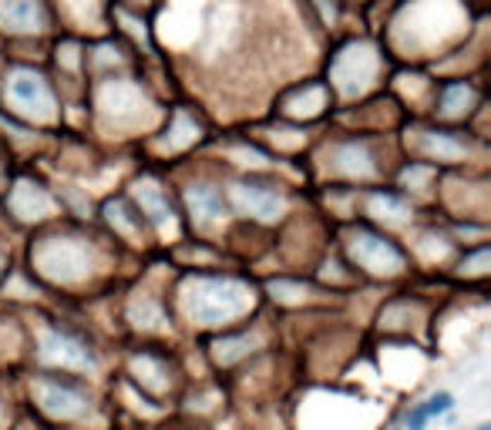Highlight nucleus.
Returning a JSON list of instances; mask_svg holds the SVG:
<instances>
[{
  "label": "nucleus",
  "mask_w": 491,
  "mask_h": 430,
  "mask_svg": "<svg viewBox=\"0 0 491 430\" xmlns=\"http://www.w3.org/2000/svg\"><path fill=\"white\" fill-rule=\"evenodd\" d=\"M447 407H451V393H434V397L424 403V410H428V417L434 414H445Z\"/></svg>",
  "instance_id": "obj_25"
},
{
  "label": "nucleus",
  "mask_w": 491,
  "mask_h": 430,
  "mask_svg": "<svg viewBox=\"0 0 491 430\" xmlns=\"http://www.w3.org/2000/svg\"><path fill=\"white\" fill-rule=\"evenodd\" d=\"M132 370L139 373V380L148 390H165L169 386V367H165V360H158L152 353H141L132 360Z\"/></svg>",
  "instance_id": "obj_18"
},
{
  "label": "nucleus",
  "mask_w": 491,
  "mask_h": 430,
  "mask_svg": "<svg viewBox=\"0 0 491 430\" xmlns=\"http://www.w3.org/2000/svg\"><path fill=\"white\" fill-rule=\"evenodd\" d=\"M199 135H202L199 122H196L192 115H185V111H175L169 131H165V148H169V152H182V148H189L192 141H199Z\"/></svg>",
  "instance_id": "obj_16"
},
{
  "label": "nucleus",
  "mask_w": 491,
  "mask_h": 430,
  "mask_svg": "<svg viewBox=\"0 0 491 430\" xmlns=\"http://www.w3.org/2000/svg\"><path fill=\"white\" fill-rule=\"evenodd\" d=\"M105 215H108V222H111V229H118L125 232L128 239H139V222L132 219V212H128V205L125 202H108L105 205Z\"/></svg>",
  "instance_id": "obj_20"
},
{
  "label": "nucleus",
  "mask_w": 491,
  "mask_h": 430,
  "mask_svg": "<svg viewBox=\"0 0 491 430\" xmlns=\"http://www.w3.org/2000/svg\"><path fill=\"white\" fill-rule=\"evenodd\" d=\"M269 289L276 292L279 299H286V303H293V299H303L307 296V286H300V282H269Z\"/></svg>",
  "instance_id": "obj_23"
},
{
  "label": "nucleus",
  "mask_w": 491,
  "mask_h": 430,
  "mask_svg": "<svg viewBox=\"0 0 491 430\" xmlns=\"http://www.w3.org/2000/svg\"><path fill=\"white\" fill-rule=\"evenodd\" d=\"M31 393L37 397V403L44 407L51 417H64V420H71V417H81L88 410V397L71 384H61V380H54V377H41V380H34Z\"/></svg>",
  "instance_id": "obj_6"
},
{
  "label": "nucleus",
  "mask_w": 491,
  "mask_h": 430,
  "mask_svg": "<svg viewBox=\"0 0 491 430\" xmlns=\"http://www.w3.org/2000/svg\"><path fill=\"white\" fill-rule=\"evenodd\" d=\"M4 420H7V407H4V400H0V427H4Z\"/></svg>",
  "instance_id": "obj_27"
},
{
  "label": "nucleus",
  "mask_w": 491,
  "mask_h": 430,
  "mask_svg": "<svg viewBox=\"0 0 491 430\" xmlns=\"http://www.w3.org/2000/svg\"><path fill=\"white\" fill-rule=\"evenodd\" d=\"M0 273H4V256H0Z\"/></svg>",
  "instance_id": "obj_28"
},
{
  "label": "nucleus",
  "mask_w": 491,
  "mask_h": 430,
  "mask_svg": "<svg viewBox=\"0 0 491 430\" xmlns=\"http://www.w3.org/2000/svg\"><path fill=\"white\" fill-rule=\"evenodd\" d=\"M374 77H377V58H374V47L367 44H350L333 61V84L343 94H360L374 84Z\"/></svg>",
  "instance_id": "obj_5"
},
{
  "label": "nucleus",
  "mask_w": 491,
  "mask_h": 430,
  "mask_svg": "<svg viewBox=\"0 0 491 430\" xmlns=\"http://www.w3.org/2000/svg\"><path fill=\"white\" fill-rule=\"evenodd\" d=\"M421 135H424L421 138L424 152L431 158H438V162H458V158L468 155V141L454 135V131H421Z\"/></svg>",
  "instance_id": "obj_13"
},
{
  "label": "nucleus",
  "mask_w": 491,
  "mask_h": 430,
  "mask_svg": "<svg viewBox=\"0 0 491 430\" xmlns=\"http://www.w3.org/2000/svg\"><path fill=\"white\" fill-rule=\"evenodd\" d=\"M350 259L374 276H394L404 269V252L390 239L367 229H357L350 235Z\"/></svg>",
  "instance_id": "obj_4"
},
{
  "label": "nucleus",
  "mask_w": 491,
  "mask_h": 430,
  "mask_svg": "<svg viewBox=\"0 0 491 430\" xmlns=\"http://www.w3.org/2000/svg\"><path fill=\"white\" fill-rule=\"evenodd\" d=\"M431 417H428V410L424 407H417V410H411L407 414V430H424V424H428Z\"/></svg>",
  "instance_id": "obj_26"
},
{
  "label": "nucleus",
  "mask_w": 491,
  "mask_h": 430,
  "mask_svg": "<svg viewBox=\"0 0 491 430\" xmlns=\"http://www.w3.org/2000/svg\"><path fill=\"white\" fill-rule=\"evenodd\" d=\"M185 205L189 212L202 219V222H215L226 215V202H222V192L215 188L212 182H192L185 188Z\"/></svg>",
  "instance_id": "obj_10"
},
{
  "label": "nucleus",
  "mask_w": 491,
  "mask_h": 430,
  "mask_svg": "<svg viewBox=\"0 0 491 430\" xmlns=\"http://www.w3.org/2000/svg\"><path fill=\"white\" fill-rule=\"evenodd\" d=\"M4 98L11 101L17 115L34 118V122H51L58 115V98H54L51 81L34 67H11L4 74Z\"/></svg>",
  "instance_id": "obj_3"
},
{
  "label": "nucleus",
  "mask_w": 491,
  "mask_h": 430,
  "mask_svg": "<svg viewBox=\"0 0 491 430\" xmlns=\"http://www.w3.org/2000/svg\"><path fill=\"white\" fill-rule=\"evenodd\" d=\"M253 306V289L232 276H196L185 286V313L199 326H222Z\"/></svg>",
  "instance_id": "obj_1"
},
{
  "label": "nucleus",
  "mask_w": 491,
  "mask_h": 430,
  "mask_svg": "<svg viewBox=\"0 0 491 430\" xmlns=\"http://www.w3.org/2000/svg\"><path fill=\"white\" fill-rule=\"evenodd\" d=\"M249 346H253V339L246 337V333H239V337H222L212 350H215V360H219V363H236L239 356L249 353Z\"/></svg>",
  "instance_id": "obj_21"
},
{
  "label": "nucleus",
  "mask_w": 491,
  "mask_h": 430,
  "mask_svg": "<svg viewBox=\"0 0 491 430\" xmlns=\"http://www.w3.org/2000/svg\"><path fill=\"white\" fill-rule=\"evenodd\" d=\"M0 27L4 31H44L47 14L41 0H0Z\"/></svg>",
  "instance_id": "obj_9"
},
{
  "label": "nucleus",
  "mask_w": 491,
  "mask_h": 430,
  "mask_svg": "<svg viewBox=\"0 0 491 430\" xmlns=\"http://www.w3.org/2000/svg\"><path fill=\"white\" fill-rule=\"evenodd\" d=\"M41 356L47 363L54 367H64V370H91L94 367V356L84 350V343L75 339L71 333L64 330H47L41 337Z\"/></svg>",
  "instance_id": "obj_8"
},
{
  "label": "nucleus",
  "mask_w": 491,
  "mask_h": 430,
  "mask_svg": "<svg viewBox=\"0 0 491 430\" xmlns=\"http://www.w3.org/2000/svg\"><path fill=\"white\" fill-rule=\"evenodd\" d=\"M128 320L135 322V326L152 330V326H162V322H165V309H162V303L155 299L152 292H139V296L132 299V306H128Z\"/></svg>",
  "instance_id": "obj_17"
},
{
  "label": "nucleus",
  "mask_w": 491,
  "mask_h": 430,
  "mask_svg": "<svg viewBox=\"0 0 491 430\" xmlns=\"http://www.w3.org/2000/svg\"><path fill=\"white\" fill-rule=\"evenodd\" d=\"M34 269L41 276L54 279V282H77L91 273V246L84 239H71V235H54V239H41L31 252Z\"/></svg>",
  "instance_id": "obj_2"
},
{
  "label": "nucleus",
  "mask_w": 491,
  "mask_h": 430,
  "mask_svg": "<svg viewBox=\"0 0 491 430\" xmlns=\"http://www.w3.org/2000/svg\"><path fill=\"white\" fill-rule=\"evenodd\" d=\"M333 158H337V169L350 171V175H370V171H374V165H367L370 155H367V148H364L360 141H347V145H340L337 152H333Z\"/></svg>",
  "instance_id": "obj_19"
},
{
  "label": "nucleus",
  "mask_w": 491,
  "mask_h": 430,
  "mask_svg": "<svg viewBox=\"0 0 491 430\" xmlns=\"http://www.w3.org/2000/svg\"><path fill=\"white\" fill-rule=\"evenodd\" d=\"M135 199H139V205H141V215H148L152 226H169L172 222V205L155 182L135 185Z\"/></svg>",
  "instance_id": "obj_14"
},
{
  "label": "nucleus",
  "mask_w": 491,
  "mask_h": 430,
  "mask_svg": "<svg viewBox=\"0 0 491 430\" xmlns=\"http://www.w3.org/2000/svg\"><path fill=\"white\" fill-rule=\"evenodd\" d=\"M471 101H475V91L464 84V81H451L441 88V101H438V111L445 118H461L471 111Z\"/></svg>",
  "instance_id": "obj_15"
},
{
  "label": "nucleus",
  "mask_w": 491,
  "mask_h": 430,
  "mask_svg": "<svg viewBox=\"0 0 491 430\" xmlns=\"http://www.w3.org/2000/svg\"><path fill=\"white\" fill-rule=\"evenodd\" d=\"M370 209H374V215H381V219H404L407 215V202L397 199V195H374L370 199Z\"/></svg>",
  "instance_id": "obj_22"
},
{
  "label": "nucleus",
  "mask_w": 491,
  "mask_h": 430,
  "mask_svg": "<svg viewBox=\"0 0 491 430\" xmlns=\"http://www.w3.org/2000/svg\"><path fill=\"white\" fill-rule=\"evenodd\" d=\"M326 98H330V91L323 88L320 81H310V84L286 94L283 115H290V118H317L323 107H326Z\"/></svg>",
  "instance_id": "obj_12"
},
{
  "label": "nucleus",
  "mask_w": 491,
  "mask_h": 430,
  "mask_svg": "<svg viewBox=\"0 0 491 430\" xmlns=\"http://www.w3.org/2000/svg\"><path fill=\"white\" fill-rule=\"evenodd\" d=\"M232 199H236V205H239L246 215H253V219H276V215H283V209H286V199H283V192H279L276 185L249 182V178H246V182H236Z\"/></svg>",
  "instance_id": "obj_7"
},
{
  "label": "nucleus",
  "mask_w": 491,
  "mask_h": 430,
  "mask_svg": "<svg viewBox=\"0 0 491 430\" xmlns=\"http://www.w3.org/2000/svg\"><path fill=\"white\" fill-rule=\"evenodd\" d=\"M7 205H11V212H14L17 219H44L54 202H51V195H47L41 185L17 182L14 192H11V199H7Z\"/></svg>",
  "instance_id": "obj_11"
},
{
  "label": "nucleus",
  "mask_w": 491,
  "mask_h": 430,
  "mask_svg": "<svg viewBox=\"0 0 491 430\" xmlns=\"http://www.w3.org/2000/svg\"><path fill=\"white\" fill-rule=\"evenodd\" d=\"M485 262H488V249H478L471 259L461 262V273H485Z\"/></svg>",
  "instance_id": "obj_24"
}]
</instances>
